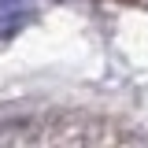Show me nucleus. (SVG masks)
Returning <instances> with one entry per match:
<instances>
[{
	"instance_id": "1",
	"label": "nucleus",
	"mask_w": 148,
	"mask_h": 148,
	"mask_svg": "<svg viewBox=\"0 0 148 148\" xmlns=\"http://www.w3.org/2000/svg\"><path fill=\"white\" fill-rule=\"evenodd\" d=\"M30 22V4L26 0H0V37L15 34Z\"/></svg>"
}]
</instances>
